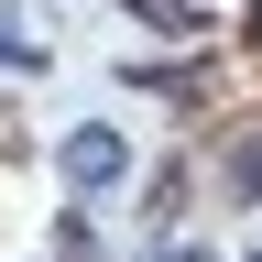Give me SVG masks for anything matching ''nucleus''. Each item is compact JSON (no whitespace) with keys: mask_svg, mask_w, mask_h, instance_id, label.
<instances>
[{"mask_svg":"<svg viewBox=\"0 0 262 262\" xmlns=\"http://www.w3.org/2000/svg\"><path fill=\"white\" fill-rule=\"evenodd\" d=\"M251 262H262V251H251Z\"/></svg>","mask_w":262,"mask_h":262,"instance_id":"obj_3","label":"nucleus"},{"mask_svg":"<svg viewBox=\"0 0 262 262\" xmlns=\"http://www.w3.org/2000/svg\"><path fill=\"white\" fill-rule=\"evenodd\" d=\"M164 262H196V251H164Z\"/></svg>","mask_w":262,"mask_h":262,"instance_id":"obj_2","label":"nucleus"},{"mask_svg":"<svg viewBox=\"0 0 262 262\" xmlns=\"http://www.w3.org/2000/svg\"><path fill=\"white\" fill-rule=\"evenodd\" d=\"M120 175V131H66V186H110Z\"/></svg>","mask_w":262,"mask_h":262,"instance_id":"obj_1","label":"nucleus"}]
</instances>
